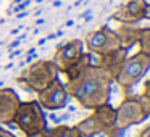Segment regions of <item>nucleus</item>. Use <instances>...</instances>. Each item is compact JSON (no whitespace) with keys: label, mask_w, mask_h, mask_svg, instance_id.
I'll return each mask as SVG.
<instances>
[{"label":"nucleus","mask_w":150,"mask_h":137,"mask_svg":"<svg viewBox=\"0 0 150 137\" xmlns=\"http://www.w3.org/2000/svg\"><path fill=\"white\" fill-rule=\"evenodd\" d=\"M84 53V42L79 39H71L66 44L60 45L53 55L52 61L58 68L60 73H65L68 68H71Z\"/></svg>","instance_id":"9"},{"label":"nucleus","mask_w":150,"mask_h":137,"mask_svg":"<svg viewBox=\"0 0 150 137\" xmlns=\"http://www.w3.org/2000/svg\"><path fill=\"white\" fill-rule=\"evenodd\" d=\"M139 52H142L144 55H147L150 58V28H142L139 36Z\"/></svg>","instance_id":"16"},{"label":"nucleus","mask_w":150,"mask_h":137,"mask_svg":"<svg viewBox=\"0 0 150 137\" xmlns=\"http://www.w3.org/2000/svg\"><path fill=\"white\" fill-rule=\"evenodd\" d=\"M20 97L13 89H0V123L10 124L20 105Z\"/></svg>","instance_id":"12"},{"label":"nucleus","mask_w":150,"mask_h":137,"mask_svg":"<svg viewBox=\"0 0 150 137\" xmlns=\"http://www.w3.org/2000/svg\"><path fill=\"white\" fill-rule=\"evenodd\" d=\"M58 74L60 71L52 60H37L20 73L16 82L24 90L37 94L45 87H49L55 79H58Z\"/></svg>","instance_id":"2"},{"label":"nucleus","mask_w":150,"mask_h":137,"mask_svg":"<svg viewBox=\"0 0 150 137\" xmlns=\"http://www.w3.org/2000/svg\"><path fill=\"white\" fill-rule=\"evenodd\" d=\"M127 52H129L127 49L120 47V49L113 50V52H108V53H103V55H98L97 60H95L94 63L97 66H100L102 69H105V71H107L108 74L113 78V82H115V78H116V74L120 73L123 63L126 61V58L129 56V55H127Z\"/></svg>","instance_id":"11"},{"label":"nucleus","mask_w":150,"mask_h":137,"mask_svg":"<svg viewBox=\"0 0 150 137\" xmlns=\"http://www.w3.org/2000/svg\"><path fill=\"white\" fill-rule=\"evenodd\" d=\"M137 97H139L140 107H142V110H144V113H145V116L149 118V116H150V97H147V95H144V94L137 95Z\"/></svg>","instance_id":"17"},{"label":"nucleus","mask_w":150,"mask_h":137,"mask_svg":"<svg viewBox=\"0 0 150 137\" xmlns=\"http://www.w3.org/2000/svg\"><path fill=\"white\" fill-rule=\"evenodd\" d=\"M145 20H150V4H147V10H145Z\"/></svg>","instance_id":"22"},{"label":"nucleus","mask_w":150,"mask_h":137,"mask_svg":"<svg viewBox=\"0 0 150 137\" xmlns=\"http://www.w3.org/2000/svg\"><path fill=\"white\" fill-rule=\"evenodd\" d=\"M140 29H142V28H140L139 24H123V23H120L118 29H115V31H116V36H118V39H120L121 47L129 50L131 47L137 45L139 36H140Z\"/></svg>","instance_id":"13"},{"label":"nucleus","mask_w":150,"mask_h":137,"mask_svg":"<svg viewBox=\"0 0 150 137\" xmlns=\"http://www.w3.org/2000/svg\"><path fill=\"white\" fill-rule=\"evenodd\" d=\"M47 132L50 137H82L81 132L76 129V126H65V124L47 129Z\"/></svg>","instance_id":"15"},{"label":"nucleus","mask_w":150,"mask_h":137,"mask_svg":"<svg viewBox=\"0 0 150 137\" xmlns=\"http://www.w3.org/2000/svg\"><path fill=\"white\" fill-rule=\"evenodd\" d=\"M144 95H147V97H150V78L147 79L145 82H144V90H142Z\"/></svg>","instance_id":"19"},{"label":"nucleus","mask_w":150,"mask_h":137,"mask_svg":"<svg viewBox=\"0 0 150 137\" xmlns=\"http://www.w3.org/2000/svg\"><path fill=\"white\" fill-rule=\"evenodd\" d=\"M68 92L60 79H55L49 87L37 92V102L44 110H63L68 103Z\"/></svg>","instance_id":"8"},{"label":"nucleus","mask_w":150,"mask_h":137,"mask_svg":"<svg viewBox=\"0 0 150 137\" xmlns=\"http://www.w3.org/2000/svg\"><path fill=\"white\" fill-rule=\"evenodd\" d=\"M26 137H50V136L45 129V131H40V132H36V134H29V136H26Z\"/></svg>","instance_id":"21"},{"label":"nucleus","mask_w":150,"mask_h":137,"mask_svg":"<svg viewBox=\"0 0 150 137\" xmlns=\"http://www.w3.org/2000/svg\"><path fill=\"white\" fill-rule=\"evenodd\" d=\"M116 123V108L110 103L92 110L87 118L81 119L76 124V129L81 132L82 137H94L97 134H107L108 137H120L115 131Z\"/></svg>","instance_id":"3"},{"label":"nucleus","mask_w":150,"mask_h":137,"mask_svg":"<svg viewBox=\"0 0 150 137\" xmlns=\"http://www.w3.org/2000/svg\"><path fill=\"white\" fill-rule=\"evenodd\" d=\"M144 119H147V116L140 107L139 97L126 94V97L121 100L120 107L116 108V123H115L116 134L120 136L126 129L136 126V124H140Z\"/></svg>","instance_id":"6"},{"label":"nucleus","mask_w":150,"mask_h":137,"mask_svg":"<svg viewBox=\"0 0 150 137\" xmlns=\"http://www.w3.org/2000/svg\"><path fill=\"white\" fill-rule=\"evenodd\" d=\"M11 123L16 124L18 129L21 132H24L26 136L47 129L45 113H44V108L40 107V103L37 100L20 102Z\"/></svg>","instance_id":"4"},{"label":"nucleus","mask_w":150,"mask_h":137,"mask_svg":"<svg viewBox=\"0 0 150 137\" xmlns=\"http://www.w3.org/2000/svg\"><path fill=\"white\" fill-rule=\"evenodd\" d=\"M149 69H150V58L147 55H144L142 52H136L134 55L126 58L120 73L115 78V82L123 90L127 92L139 81H142V78L149 73Z\"/></svg>","instance_id":"5"},{"label":"nucleus","mask_w":150,"mask_h":137,"mask_svg":"<svg viewBox=\"0 0 150 137\" xmlns=\"http://www.w3.org/2000/svg\"><path fill=\"white\" fill-rule=\"evenodd\" d=\"M111 84L113 78L92 61L79 76L66 81L65 89L68 97H73L82 108L95 110L105 103H110Z\"/></svg>","instance_id":"1"},{"label":"nucleus","mask_w":150,"mask_h":137,"mask_svg":"<svg viewBox=\"0 0 150 137\" xmlns=\"http://www.w3.org/2000/svg\"><path fill=\"white\" fill-rule=\"evenodd\" d=\"M137 137H150V124L145 127H142V129L137 132Z\"/></svg>","instance_id":"18"},{"label":"nucleus","mask_w":150,"mask_h":137,"mask_svg":"<svg viewBox=\"0 0 150 137\" xmlns=\"http://www.w3.org/2000/svg\"><path fill=\"white\" fill-rule=\"evenodd\" d=\"M92 61H94L92 55H91L89 52H84V53L81 55V58H79L78 61H76L74 65L71 66V68H68L65 73H63V74H65V78H66V81H71V79L76 78V76H79L82 69H86Z\"/></svg>","instance_id":"14"},{"label":"nucleus","mask_w":150,"mask_h":137,"mask_svg":"<svg viewBox=\"0 0 150 137\" xmlns=\"http://www.w3.org/2000/svg\"><path fill=\"white\" fill-rule=\"evenodd\" d=\"M147 0H127L113 13V20L123 24H139L145 20Z\"/></svg>","instance_id":"10"},{"label":"nucleus","mask_w":150,"mask_h":137,"mask_svg":"<svg viewBox=\"0 0 150 137\" xmlns=\"http://www.w3.org/2000/svg\"><path fill=\"white\" fill-rule=\"evenodd\" d=\"M84 47L87 49V52L91 55L98 56V55H103V53H108V52H113V50L120 49L121 44L116 36V31L108 26H102L95 31H91L86 36Z\"/></svg>","instance_id":"7"},{"label":"nucleus","mask_w":150,"mask_h":137,"mask_svg":"<svg viewBox=\"0 0 150 137\" xmlns=\"http://www.w3.org/2000/svg\"><path fill=\"white\" fill-rule=\"evenodd\" d=\"M0 137H16L13 132H10V131H7V129H4V127L0 126Z\"/></svg>","instance_id":"20"}]
</instances>
